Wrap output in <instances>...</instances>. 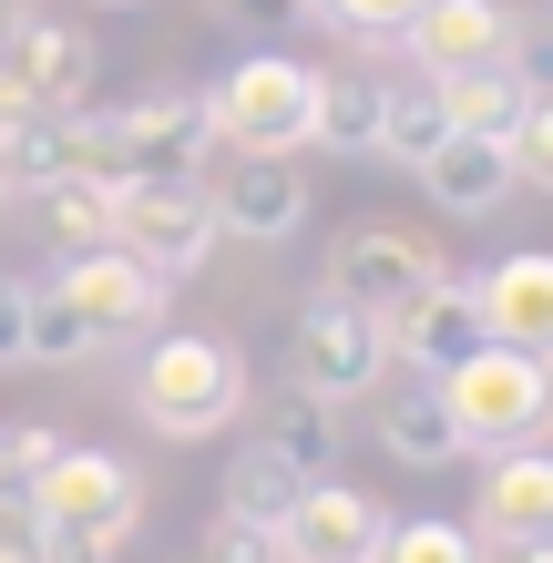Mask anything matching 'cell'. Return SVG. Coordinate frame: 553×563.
<instances>
[{
  "mask_svg": "<svg viewBox=\"0 0 553 563\" xmlns=\"http://www.w3.org/2000/svg\"><path fill=\"white\" fill-rule=\"evenodd\" d=\"M134 410H144V430H165V441H215V430H236L246 420V349L215 339V328H154Z\"/></svg>",
  "mask_w": 553,
  "mask_h": 563,
  "instance_id": "obj_1",
  "label": "cell"
},
{
  "mask_svg": "<svg viewBox=\"0 0 553 563\" xmlns=\"http://www.w3.org/2000/svg\"><path fill=\"white\" fill-rule=\"evenodd\" d=\"M441 389V410L451 430H462V451H523L543 410H553V379H543V349H502V339H482L472 358H451V369L431 379Z\"/></svg>",
  "mask_w": 553,
  "mask_h": 563,
  "instance_id": "obj_2",
  "label": "cell"
},
{
  "mask_svg": "<svg viewBox=\"0 0 553 563\" xmlns=\"http://www.w3.org/2000/svg\"><path fill=\"white\" fill-rule=\"evenodd\" d=\"M206 103V134L225 154H308V113H318V73L287 52H246L225 82L195 92Z\"/></svg>",
  "mask_w": 553,
  "mask_h": 563,
  "instance_id": "obj_3",
  "label": "cell"
},
{
  "mask_svg": "<svg viewBox=\"0 0 553 563\" xmlns=\"http://www.w3.org/2000/svg\"><path fill=\"white\" fill-rule=\"evenodd\" d=\"M31 522L42 533H73L92 553H123L134 522H144V482L113 451H52V472L31 482Z\"/></svg>",
  "mask_w": 553,
  "mask_h": 563,
  "instance_id": "obj_4",
  "label": "cell"
},
{
  "mask_svg": "<svg viewBox=\"0 0 553 563\" xmlns=\"http://www.w3.org/2000/svg\"><path fill=\"white\" fill-rule=\"evenodd\" d=\"M379 369H389L379 318L318 287L308 308H298V328H287V379H298L308 400H329V410H339V400H360V389H379Z\"/></svg>",
  "mask_w": 553,
  "mask_h": 563,
  "instance_id": "obj_5",
  "label": "cell"
},
{
  "mask_svg": "<svg viewBox=\"0 0 553 563\" xmlns=\"http://www.w3.org/2000/svg\"><path fill=\"white\" fill-rule=\"evenodd\" d=\"M225 236L215 225V195H206V175H185V185H113V246L123 256H144L154 277H195L206 267V246Z\"/></svg>",
  "mask_w": 553,
  "mask_h": 563,
  "instance_id": "obj_6",
  "label": "cell"
},
{
  "mask_svg": "<svg viewBox=\"0 0 553 563\" xmlns=\"http://www.w3.org/2000/svg\"><path fill=\"white\" fill-rule=\"evenodd\" d=\"M441 277V246L420 236V225H389V216H360L349 236L329 246V297H349V308H369V318H389L410 287H431Z\"/></svg>",
  "mask_w": 553,
  "mask_h": 563,
  "instance_id": "obj_7",
  "label": "cell"
},
{
  "mask_svg": "<svg viewBox=\"0 0 553 563\" xmlns=\"http://www.w3.org/2000/svg\"><path fill=\"white\" fill-rule=\"evenodd\" d=\"M62 297L82 308L92 339H154L175 308V277H154L144 256H123V246H82V256H62Z\"/></svg>",
  "mask_w": 553,
  "mask_h": 563,
  "instance_id": "obj_8",
  "label": "cell"
},
{
  "mask_svg": "<svg viewBox=\"0 0 553 563\" xmlns=\"http://www.w3.org/2000/svg\"><path fill=\"white\" fill-rule=\"evenodd\" d=\"M92 103V42L73 21H31L0 42V113H73Z\"/></svg>",
  "mask_w": 553,
  "mask_h": 563,
  "instance_id": "obj_9",
  "label": "cell"
},
{
  "mask_svg": "<svg viewBox=\"0 0 553 563\" xmlns=\"http://www.w3.org/2000/svg\"><path fill=\"white\" fill-rule=\"evenodd\" d=\"M389 533V512H379V492L360 482H339V472H318L298 492V512L277 522V563H369Z\"/></svg>",
  "mask_w": 553,
  "mask_h": 563,
  "instance_id": "obj_10",
  "label": "cell"
},
{
  "mask_svg": "<svg viewBox=\"0 0 553 563\" xmlns=\"http://www.w3.org/2000/svg\"><path fill=\"white\" fill-rule=\"evenodd\" d=\"M379 339H389V358H410L420 379H441L451 358H472L482 349V297H472V277H431V287H410L400 308L379 318Z\"/></svg>",
  "mask_w": 553,
  "mask_h": 563,
  "instance_id": "obj_11",
  "label": "cell"
},
{
  "mask_svg": "<svg viewBox=\"0 0 553 563\" xmlns=\"http://www.w3.org/2000/svg\"><path fill=\"white\" fill-rule=\"evenodd\" d=\"M389 42L420 62V82H441V73H472V62H512V11L502 0H420Z\"/></svg>",
  "mask_w": 553,
  "mask_h": 563,
  "instance_id": "obj_12",
  "label": "cell"
},
{
  "mask_svg": "<svg viewBox=\"0 0 553 563\" xmlns=\"http://www.w3.org/2000/svg\"><path fill=\"white\" fill-rule=\"evenodd\" d=\"M215 195V225L225 236H256V246H277V236H298L308 225V175H298V154H236L225 164V185Z\"/></svg>",
  "mask_w": 553,
  "mask_h": 563,
  "instance_id": "obj_13",
  "label": "cell"
},
{
  "mask_svg": "<svg viewBox=\"0 0 553 563\" xmlns=\"http://www.w3.org/2000/svg\"><path fill=\"white\" fill-rule=\"evenodd\" d=\"M420 195H431L441 216H493L502 195H523V185H512V154L493 134H441L420 154Z\"/></svg>",
  "mask_w": 553,
  "mask_h": 563,
  "instance_id": "obj_14",
  "label": "cell"
},
{
  "mask_svg": "<svg viewBox=\"0 0 553 563\" xmlns=\"http://www.w3.org/2000/svg\"><path fill=\"white\" fill-rule=\"evenodd\" d=\"M482 297V339H502V349H543L553 339V256L523 246V256H502L493 277H472Z\"/></svg>",
  "mask_w": 553,
  "mask_h": 563,
  "instance_id": "obj_15",
  "label": "cell"
},
{
  "mask_svg": "<svg viewBox=\"0 0 553 563\" xmlns=\"http://www.w3.org/2000/svg\"><path fill=\"white\" fill-rule=\"evenodd\" d=\"M431 92H441V123H451V134H493V144H502L543 82L523 73V62H472V73H441Z\"/></svg>",
  "mask_w": 553,
  "mask_h": 563,
  "instance_id": "obj_16",
  "label": "cell"
},
{
  "mask_svg": "<svg viewBox=\"0 0 553 563\" xmlns=\"http://www.w3.org/2000/svg\"><path fill=\"white\" fill-rule=\"evenodd\" d=\"M553 522V461L523 441V451H493V482H482V543L502 533H543Z\"/></svg>",
  "mask_w": 553,
  "mask_h": 563,
  "instance_id": "obj_17",
  "label": "cell"
},
{
  "mask_svg": "<svg viewBox=\"0 0 553 563\" xmlns=\"http://www.w3.org/2000/svg\"><path fill=\"white\" fill-rule=\"evenodd\" d=\"M379 103H389L379 73H318L308 144H329V154H379Z\"/></svg>",
  "mask_w": 553,
  "mask_h": 563,
  "instance_id": "obj_18",
  "label": "cell"
},
{
  "mask_svg": "<svg viewBox=\"0 0 553 563\" xmlns=\"http://www.w3.org/2000/svg\"><path fill=\"white\" fill-rule=\"evenodd\" d=\"M298 492H308V472H298V461H277L267 441H246L236 461H225V492H215V512H246V522H267V533H277V522L298 512Z\"/></svg>",
  "mask_w": 553,
  "mask_h": 563,
  "instance_id": "obj_19",
  "label": "cell"
},
{
  "mask_svg": "<svg viewBox=\"0 0 553 563\" xmlns=\"http://www.w3.org/2000/svg\"><path fill=\"white\" fill-rule=\"evenodd\" d=\"M267 451L277 461H298V472L318 482V472H339V420H329V400H308L298 379L277 389V410H267Z\"/></svg>",
  "mask_w": 553,
  "mask_h": 563,
  "instance_id": "obj_20",
  "label": "cell"
},
{
  "mask_svg": "<svg viewBox=\"0 0 553 563\" xmlns=\"http://www.w3.org/2000/svg\"><path fill=\"white\" fill-rule=\"evenodd\" d=\"M42 236H52L62 256L113 246V185H92V175H52V185H42Z\"/></svg>",
  "mask_w": 553,
  "mask_h": 563,
  "instance_id": "obj_21",
  "label": "cell"
},
{
  "mask_svg": "<svg viewBox=\"0 0 553 563\" xmlns=\"http://www.w3.org/2000/svg\"><path fill=\"white\" fill-rule=\"evenodd\" d=\"M389 461H410V472H451V461H462V430H451V410H441V389L420 379L400 410H389Z\"/></svg>",
  "mask_w": 553,
  "mask_h": 563,
  "instance_id": "obj_22",
  "label": "cell"
},
{
  "mask_svg": "<svg viewBox=\"0 0 553 563\" xmlns=\"http://www.w3.org/2000/svg\"><path fill=\"white\" fill-rule=\"evenodd\" d=\"M369 563H493V543L462 533V522H441V512H420V522H389Z\"/></svg>",
  "mask_w": 553,
  "mask_h": 563,
  "instance_id": "obj_23",
  "label": "cell"
},
{
  "mask_svg": "<svg viewBox=\"0 0 553 563\" xmlns=\"http://www.w3.org/2000/svg\"><path fill=\"white\" fill-rule=\"evenodd\" d=\"M21 339H31V358H92V349H103L62 287H21Z\"/></svg>",
  "mask_w": 553,
  "mask_h": 563,
  "instance_id": "obj_24",
  "label": "cell"
},
{
  "mask_svg": "<svg viewBox=\"0 0 553 563\" xmlns=\"http://www.w3.org/2000/svg\"><path fill=\"white\" fill-rule=\"evenodd\" d=\"M52 430L42 420H0V522H11V512H31V482H42L52 472Z\"/></svg>",
  "mask_w": 553,
  "mask_h": 563,
  "instance_id": "obj_25",
  "label": "cell"
},
{
  "mask_svg": "<svg viewBox=\"0 0 553 563\" xmlns=\"http://www.w3.org/2000/svg\"><path fill=\"white\" fill-rule=\"evenodd\" d=\"M441 134H451V123H441V92H431V82H420V92H389V103H379V154L420 164Z\"/></svg>",
  "mask_w": 553,
  "mask_h": 563,
  "instance_id": "obj_26",
  "label": "cell"
},
{
  "mask_svg": "<svg viewBox=\"0 0 553 563\" xmlns=\"http://www.w3.org/2000/svg\"><path fill=\"white\" fill-rule=\"evenodd\" d=\"M195 563H277V533H267V522H246V512H206Z\"/></svg>",
  "mask_w": 553,
  "mask_h": 563,
  "instance_id": "obj_27",
  "label": "cell"
},
{
  "mask_svg": "<svg viewBox=\"0 0 553 563\" xmlns=\"http://www.w3.org/2000/svg\"><path fill=\"white\" fill-rule=\"evenodd\" d=\"M502 154H512V185H553V103H543V92L523 103V123L502 134Z\"/></svg>",
  "mask_w": 553,
  "mask_h": 563,
  "instance_id": "obj_28",
  "label": "cell"
},
{
  "mask_svg": "<svg viewBox=\"0 0 553 563\" xmlns=\"http://www.w3.org/2000/svg\"><path fill=\"white\" fill-rule=\"evenodd\" d=\"M420 11V0H318V21H339V31H360V42H389Z\"/></svg>",
  "mask_w": 553,
  "mask_h": 563,
  "instance_id": "obj_29",
  "label": "cell"
},
{
  "mask_svg": "<svg viewBox=\"0 0 553 563\" xmlns=\"http://www.w3.org/2000/svg\"><path fill=\"white\" fill-rule=\"evenodd\" d=\"M236 31H287V21H318V0H215Z\"/></svg>",
  "mask_w": 553,
  "mask_h": 563,
  "instance_id": "obj_30",
  "label": "cell"
},
{
  "mask_svg": "<svg viewBox=\"0 0 553 563\" xmlns=\"http://www.w3.org/2000/svg\"><path fill=\"white\" fill-rule=\"evenodd\" d=\"M31 339H21V277H0V369H21Z\"/></svg>",
  "mask_w": 553,
  "mask_h": 563,
  "instance_id": "obj_31",
  "label": "cell"
},
{
  "mask_svg": "<svg viewBox=\"0 0 553 563\" xmlns=\"http://www.w3.org/2000/svg\"><path fill=\"white\" fill-rule=\"evenodd\" d=\"M502 563H553V543L543 533H502Z\"/></svg>",
  "mask_w": 553,
  "mask_h": 563,
  "instance_id": "obj_32",
  "label": "cell"
},
{
  "mask_svg": "<svg viewBox=\"0 0 553 563\" xmlns=\"http://www.w3.org/2000/svg\"><path fill=\"white\" fill-rule=\"evenodd\" d=\"M11 31H21V0H0V42H11Z\"/></svg>",
  "mask_w": 553,
  "mask_h": 563,
  "instance_id": "obj_33",
  "label": "cell"
},
{
  "mask_svg": "<svg viewBox=\"0 0 553 563\" xmlns=\"http://www.w3.org/2000/svg\"><path fill=\"white\" fill-rule=\"evenodd\" d=\"M92 11H134V0H92Z\"/></svg>",
  "mask_w": 553,
  "mask_h": 563,
  "instance_id": "obj_34",
  "label": "cell"
},
{
  "mask_svg": "<svg viewBox=\"0 0 553 563\" xmlns=\"http://www.w3.org/2000/svg\"><path fill=\"white\" fill-rule=\"evenodd\" d=\"M0 206H11V185H0Z\"/></svg>",
  "mask_w": 553,
  "mask_h": 563,
  "instance_id": "obj_35",
  "label": "cell"
}]
</instances>
